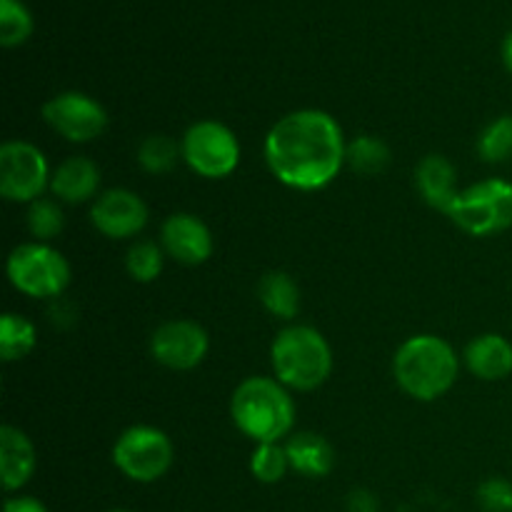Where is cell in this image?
<instances>
[{
    "label": "cell",
    "instance_id": "obj_6",
    "mask_svg": "<svg viewBox=\"0 0 512 512\" xmlns=\"http://www.w3.org/2000/svg\"><path fill=\"white\" fill-rule=\"evenodd\" d=\"M10 285L28 298H58L70 285V263L48 243H20L5 263Z\"/></svg>",
    "mask_w": 512,
    "mask_h": 512
},
{
    "label": "cell",
    "instance_id": "obj_22",
    "mask_svg": "<svg viewBox=\"0 0 512 512\" xmlns=\"http://www.w3.org/2000/svg\"><path fill=\"white\" fill-rule=\"evenodd\" d=\"M165 263V250L153 240H135L125 253V270L135 283H153L160 278Z\"/></svg>",
    "mask_w": 512,
    "mask_h": 512
},
{
    "label": "cell",
    "instance_id": "obj_25",
    "mask_svg": "<svg viewBox=\"0 0 512 512\" xmlns=\"http://www.w3.org/2000/svg\"><path fill=\"white\" fill-rule=\"evenodd\" d=\"M290 460L285 453V443H263L255 445L250 455V473L258 483L275 485L288 475Z\"/></svg>",
    "mask_w": 512,
    "mask_h": 512
},
{
    "label": "cell",
    "instance_id": "obj_5",
    "mask_svg": "<svg viewBox=\"0 0 512 512\" xmlns=\"http://www.w3.org/2000/svg\"><path fill=\"white\" fill-rule=\"evenodd\" d=\"M448 218L463 233L475 238L505 233L512 228V183L503 178H488L468 185L450 205Z\"/></svg>",
    "mask_w": 512,
    "mask_h": 512
},
{
    "label": "cell",
    "instance_id": "obj_4",
    "mask_svg": "<svg viewBox=\"0 0 512 512\" xmlns=\"http://www.w3.org/2000/svg\"><path fill=\"white\" fill-rule=\"evenodd\" d=\"M273 378L288 390L313 393L333 373V348L320 330L310 325H288L270 345Z\"/></svg>",
    "mask_w": 512,
    "mask_h": 512
},
{
    "label": "cell",
    "instance_id": "obj_14",
    "mask_svg": "<svg viewBox=\"0 0 512 512\" xmlns=\"http://www.w3.org/2000/svg\"><path fill=\"white\" fill-rule=\"evenodd\" d=\"M48 190L58 203H88V200L98 198L100 168L85 155H70L53 170Z\"/></svg>",
    "mask_w": 512,
    "mask_h": 512
},
{
    "label": "cell",
    "instance_id": "obj_20",
    "mask_svg": "<svg viewBox=\"0 0 512 512\" xmlns=\"http://www.w3.org/2000/svg\"><path fill=\"white\" fill-rule=\"evenodd\" d=\"M38 345V330L28 318L18 313H5L0 320V358L5 363L28 358Z\"/></svg>",
    "mask_w": 512,
    "mask_h": 512
},
{
    "label": "cell",
    "instance_id": "obj_10",
    "mask_svg": "<svg viewBox=\"0 0 512 512\" xmlns=\"http://www.w3.org/2000/svg\"><path fill=\"white\" fill-rule=\"evenodd\" d=\"M43 120L70 143H90L100 138L108 128V113L103 105L90 95L68 90L43 105Z\"/></svg>",
    "mask_w": 512,
    "mask_h": 512
},
{
    "label": "cell",
    "instance_id": "obj_32",
    "mask_svg": "<svg viewBox=\"0 0 512 512\" xmlns=\"http://www.w3.org/2000/svg\"><path fill=\"white\" fill-rule=\"evenodd\" d=\"M110 512H128V510H110Z\"/></svg>",
    "mask_w": 512,
    "mask_h": 512
},
{
    "label": "cell",
    "instance_id": "obj_29",
    "mask_svg": "<svg viewBox=\"0 0 512 512\" xmlns=\"http://www.w3.org/2000/svg\"><path fill=\"white\" fill-rule=\"evenodd\" d=\"M348 512H378V500L368 490H353L348 495Z\"/></svg>",
    "mask_w": 512,
    "mask_h": 512
},
{
    "label": "cell",
    "instance_id": "obj_28",
    "mask_svg": "<svg viewBox=\"0 0 512 512\" xmlns=\"http://www.w3.org/2000/svg\"><path fill=\"white\" fill-rule=\"evenodd\" d=\"M478 505L483 512H512V483L505 478H488L478 488Z\"/></svg>",
    "mask_w": 512,
    "mask_h": 512
},
{
    "label": "cell",
    "instance_id": "obj_2",
    "mask_svg": "<svg viewBox=\"0 0 512 512\" xmlns=\"http://www.w3.org/2000/svg\"><path fill=\"white\" fill-rule=\"evenodd\" d=\"M460 375V358L440 335H413L393 358V378L408 398L433 403L443 398Z\"/></svg>",
    "mask_w": 512,
    "mask_h": 512
},
{
    "label": "cell",
    "instance_id": "obj_31",
    "mask_svg": "<svg viewBox=\"0 0 512 512\" xmlns=\"http://www.w3.org/2000/svg\"><path fill=\"white\" fill-rule=\"evenodd\" d=\"M500 55H503V65H505V70H508V73L512 75V30H510L508 35H505L503 48H500Z\"/></svg>",
    "mask_w": 512,
    "mask_h": 512
},
{
    "label": "cell",
    "instance_id": "obj_3",
    "mask_svg": "<svg viewBox=\"0 0 512 512\" xmlns=\"http://www.w3.org/2000/svg\"><path fill=\"white\" fill-rule=\"evenodd\" d=\"M230 418L255 445L285 443L293 435L295 400L275 378L253 375L233 390Z\"/></svg>",
    "mask_w": 512,
    "mask_h": 512
},
{
    "label": "cell",
    "instance_id": "obj_8",
    "mask_svg": "<svg viewBox=\"0 0 512 512\" xmlns=\"http://www.w3.org/2000/svg\"><path fill=\"white\" fill-rule=\"evenodd\" d=\"M180 148L185 165L200 178H228L240 165L238 138L220 120H198L190 125L180 140Z\"/></svg>",
    "mask_w": 512,
    "mask_h": 512
},
{
    "label": "cell",
    "instance_id": "obj_21",
    "mask_svg": "<svg viewBox=\"0 0 512 512\" xmlns=\"http://www.w3.org/2000/svg\"><path fill=\"white\" fill-rule=\"evenodd\" d=\"M390 148L375 135H358L350 140L348 150H345V165L360 175H380L388 170L390 165Z\"/></svg>",
    "mask_w": 512,
    "mask_h": 512
},
{
    "label": "cell",
    "instance_id": "obj_24",
    "mask_svg": "<svg viewBox=\"0 0 512 512\" xmlns=\"http://www.w3.org/2000/svg\"><path fill=\"white\" fill-rule=\"evenodd\" d=\"M478 155L485 163H505L512 158V115L490 120L478 135Z\"/></svg>",
    "mask_w": 512,
    "mask_h": 512
},
{
    "label": "cell",
    "instance_id": "obj_9",
    "mask_svg": "<svg viewBox=\"0 0 512 512\" xmlns=\"http://www.w3.org/2000/svg\"><path fill=\"white\" fill-rule=\"evenodd\" d=\"M48 158L28 140H5L0 145V195L10 203H35L50 188Z\"/></svg>",
    "mask_w": 512,
    "mask_h": 512
},
{
    "label": "cell",
    "instance_id": "obj_18",
    "mask_svg": "<svg viewBox=\"0 0 512 512\" xmlns=\"http://www.w3.org/2000/svg\"><path fill=\"white\" fill-rule=\"evenodd\" d=\"M285 453H288L290 470L300 473L303 478L318 480L328 478L335 468V450L328 440L313 430L293 433L285 440Z\"/></svg>",
    "mask_w": 512,
    "mask_h": 512
},
{
    "label": "cell",
    "instance_id": "obj_16",
    "mask_svg": "<svg viewBox=\"0 0 512 512\" xmlns=\"http://www.w3.org/2000/svg\"><path fill=\"white\" fill-rule=\"evenodd\" d=\"M465 368L485 383H498L512 375V343L500 333H483L468 343Z\"/></svg>",
    "mask_w": 512,
    "mask_h": 512
},
{
    "label": "cell",
    "instance_id": "obj_26",
    "mask_svg": "<svg viewBox=\"0 0 512 512\" xmlns=\"http://www.w3.org/2000/svg\"><path fill=\"white\" fill-rule=\"evenodd\" d=\"M33 33V15L20 0H0V43L18 48Z\"/></svg>",
    "mask_w": 512,
    "mask_h": 512
},
{
    "label": "cell",
    "instance_id": "obj_13",
    "mask_svg": "<svg viewBox=\"0 0 512 512\" xmlns=\"http://www.w3.org/2000/svg\"><path fill=\"white\" fill-rule=\"evenodd\" d=\"M165 255L180 265H203L213 255L215 243L208 225L193 213H173L160 228Z\"/></svg>",
    "mask_w": 512,
    "mask_h": 512
},
{
    "label": "cell",
    "instance_id": "obj_12",
    "mask_svg": "<svg viewBox=\"0 0 512 512\" xmlns=\"http://www.w3.org/2000/svg\"><path fill=\"white\" fill-rule=\"evenodd\" d=\"M90 223L110 240L135 238L148 225V205L128 188H110L90 205Z\"/></svg>",
    "mask_w": 512,
    "mask_h": 512
},
{
    "label": "cell",
    "instance_id": "obj_11",
    "mask_svg": "<svg viewBox=\"0 0 512 512\" xmlns=\"http://www.w3.org/2000/svg\"><path fill=\"white\" fill-rule=\"evenodd\" d=\"M210 338L195 320H168L150 335V355L168 370H193L205 360Z\"/></svg>",
    "mask_w": 512,
    "mask_h": 512
},
{
    "label": "cell",
    "instance_id": "obj_17",
    "mask_svg": "<svg viewBox=\"0 0 512 512\" xmlns=\"http://www.w3.org/2000/svg\"><path fill=\"white\" fill-rule=\"evenodd\" d=\"M415 185H418V193L423 195L425 203L445 215L460 193L455 165L438 153H430L420 160L418 168H415Z\"/></svg>",
    "mask_w": 512,
    "mask_h": 512
},
{
    "label": "cell",
    "instance_id": "obj_23",
    "mask_svg": "<svg viewBox=\"0 0 512 512\" xmlns=\"http://www.w3.org/2000/svg\"><path fill=\"white\" fill-rule=\"evenodd\" d=\"M180 158H183V148H180L178 140H173L170 135H148V138L138 145L140 168L148 170V173L153 175L170 173V170L178 165Z\"/></svg>",
    "mask_w": 512,
    "mask_h": 512
},
{
    "label": "cell",
    "instance_id": "obj_15",
    "mask_svg": "<svg viewBox=\"0 0 512 512\" xmlns=\"http://www.w3.org/2000/svg\"><path fill=\"white\" fill-rule=\"evenodd\" d=\"M38 468V453L28 435L15 425L0 428V480L8 493L30 483Z\"/></svg>",
    "mask_w": 512,
    "mask_h": 512
},
{
    "label": "cell",
    "instance_id": "obj_27",
    "mask_svg": "<svg viewBox=\"0 0 512 512\" xmlns=\"http://www.w3.org/2000/svg\"><path fill=\"white\" fill-rule=\"evenodd\" d=\"M63 225H65V215L58 200L38 198L35 203H30L28 230L38 243H48V240L58 238Z\"/></svg>",
    "mask_w": 512,
    "mask_h": 512
},
{
    "label": "cell",
    "instance_id": "obj_19",
    "mask_svg": "<svg viewBox=\"0 0 512 512\" xmlns=\"http://www.w3.org/2000/svg\"><path fill=\"white\" fill-rule=\"evenodd\" d=\"M258 298L273 318L293 320L300 313V285L283 270H273L260 278Z\"/></svg>",
    "mask_w": 512,
    "mask_h": 512
},
{
    "label": "cell",
    "instance_id": "obj_30",
    "mask_svg": "<svg viewBox=\"0 0 512 512\" xmlns=\"http://www.w3.org/2000/svg\"><path fill=\"white\" fill-rule=\"evenodd\" d=\"M3 512H48L40 500L30 498V495H20V498H10L5 503Z\"/></svg>",
    "mask_w": 512,
    "mask_h": 512
},
{
    "label": "cell",
    "instance_id": "obj_1",
    "mask_svg": "<svg viewBox=\"0 0 512 512\" xmlns=\"http://www.w3.org/2000/svg\"><path fill=\"white\" fill-rule=\"evenodd\" d=\"M343 128L330 113L318 108L283 115L265 135V163L283 185L303 193L323 190L345 165Z\"/></svg>",
    "mask_w": 512,
    "mask_h": 512
},
{
    "label": "cell",
    "instance_id": "obj_7",
    "mask_svg": "<svg viewBox=\"0 0 512 512\" xmlns=\"http://www.w3.org/2000/svg\"><path fill=\"white\" fill-rule=\"evenodd\" d=\"M173 443L153 425H133L123 430L113 445V463L133 483H155L173 465Z\"/></svg>",
    "mask_w": 512,
    "mask_h": 512
}]
</instances>
